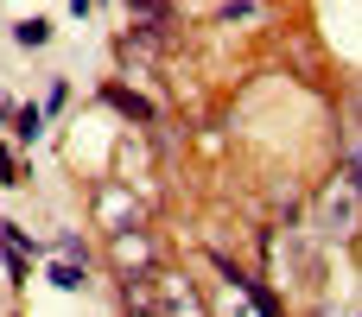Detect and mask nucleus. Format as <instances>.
Returning a JSON list of instances; mask_svg holds the SVG:
<instances>
[{
	"instance_id": "7",
	"label": "nucleus",
	"mask_w": 362,
	"mask_h": 317,
	"mask_svg": "<svg viewBox=\"0 0 362 317\" xmlns=\"http://www.w3.org/2000/svg\"><path fill=\"white\" fill-rule=\"evenodd\" d=\"M57 254L64 261H83V235H57Z\"/></svg>"
},
{
	"instance_id": "6",
	"label": "nucleus",
	"mask_w": 362,
	"mask_h": 317,
	"mask_svg": "<svg viewBox=\"0 0 362 317\" xmlns=\"http://www.w3.org/2000/svg\"><path fill=\"white\" fill-rule=\"evenodd\" d=\"M13 38H19L25 51H38V44L51 38V19H38V13H32V19H19V25H13Z\"/></svg>"
},
{
	"instance_id": "9",
	"label": "nucleus",
	"mask_w": 362,
	"mask_h": 317,
	"mask_svg": "<svg viewBox=\"0 0 362 317\" xmlns=\"http://www.w3.org/2000/svg\"><path fill=\"white\" fill-rule=\"evenodd\" d=\"M350 184H356V191H362V152H356V159H350Z\"/></svg>"
},
{
	"instance_id": "5",
	"label": "nucleus",
	"mask_w": 362,
	"mask_h": 317,
	"mask_svg": "<svg viewBox=\"0 0 362 317\" xmlns=\"http://www.w3.org/2000/svg\"><path fill=\"white\" fill-rule=\"evenodd\" d=\"M127 6H134V25H153V32L172 19V0H127Z\"/></svg>"
},
{
	"instance_id": "4",
	"label": "nucleus",
	"mask_w": 362,
	"mask_h": 317,
	"mask_svg": "<svg viewBox=\"0 0 362 317\" xmlns=\"http://www.w3.org/2000/svg\"><path fill=\"white\" fill-rule=\"evenodd\" d=\"M13 133H19V140H38V133H45V108H38V102L13 108Z\"/></svg>"
},
{
	"instance_id": "1",
	"label": "nucleus",
	"mask_w": 362,
	"mask_h": 317,
	"mask_svg": "<svg viewBox=\"0 0 362 317\" xmlns=\"http://www.w3.org/2000/svg\"><path fill=\"white\" fill-rule=\"evenodd\" d=\"M0 254H6V273H13V286H25V280H32V273H25V229L0 222Z\"/></svg>"
},
{
	"instance_id": "2",
	"label": "nucleus",
	"mask_w": 362,
	"mask_h": 317,
	"mask_svg": "<svg viewBox=\"0 0 362 317\" xmlns=\"http://www.w3.org/2000/svg\"><path fill=\"white\" fill-rule=\"evenodd\" d=\"M102 95H108V108H121L127 121H153V102H146V95H134V89H121V83H108Z\"/></svg>"
},
{
	"instance_id": "8",
	"label": "nucleus",
	"mask_w": 362,
	"mask_h": 317,
	"mask_svg": "<svg viewBox=\"0 0 362 317\" xmlns=\"http://www.w3.org/2000/svg\"><path fill=\"white\" fill-rule=\"evenodd\" d=\"M0 178H6V184H19V159H13V146H0Z\"/></svg>"
},
{
	"instance_id": "3",
	"label": "nucleus",
	"mask_w": 362,
	"mask_h": 317,
	"mask_svg": "<svg viewBox=\"0 0 362 317\" xmlns=\"http://www.w3.org/2000/svg\"><path fill=\"white\" fill-rule=\"evenodd\" d=\"M51 286L57 292H89V261H57L51 267Z\"/></svg>"
}]
</instances>
